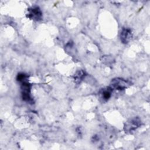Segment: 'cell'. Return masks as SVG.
I'll use <instances>...</instances> for the list:
<instances>
[{
	"instance_id": "cell-2",
	"label": "cell",
	"mask_w": 150,
	"mask_h": 150,
	"mask_svg": "<svg viewBox=\"0 0 150 150\" xmlns=\"http://www.w3.org/2000/svg\"><path fill=\"white\" fill-rule=\"evenodd\" d=\"M141 125V121L138 117H135L126 122L124 125V130L127 133H132Z\"/></svg>"
},
{
	"instance_id": "cell-7",
	"label": "cell",
	"mask_w": 150,
	"mask_h": 150,
	"mask_svg": "<svg viewBox=\"0 0 150 150\" xmlns=\"http://www.w3.org/2000/svg\"><path fill=\"white\" fill-rule=\"evenodd\" d=\"M86 76V73L82 70H78L73 76V79L76 84H79L83 80Z\"/></svg>"
},
{
	"instance_id": "cell-3",
	"label": "cell",
	"mask_w": 150,
	"mask_h": 150,
	"mask_svg": "<svg viewBox=\"0 0 150 150\" xmlns=\"http://www.w3.org/2000/svg\"><path fill=\"white\" fill-rule=\"evenodd\" d=\"M26 16L30 19L39 21L42 19V12L39 6H33L28 9Z\"/></svg>"
},
{
	"instance_id": "cell-4",
	"label": "cell",
	"mask_w": 150,
	"mask_h": 150,
	"mask_svg": "<svg viewBox=\"0 0 150 150\" xmlns=\"http://www.w3.org/2000/svg\"><path fill=\"white\" fill-rule=\"evenodd\" d=\"M128 83L127 80H125L121 78H115L112 80L110 84V87L113 90H122L128 87Z\"/></svg>"
},
{
	"instance_id": "cell-6",
	"label": "cell",
	"mask_w": 150,
	"mask_h": 150,
	"mask_svg": "<svg viewBox=\"0 0 150 150\" xmlns=\"http://www.w3.org/2000/svg\"><path fill=\"white\" fill-rule=\"evenodd\" d=\"M112 92V89L110 87H107L105 88H103L100 91V96L101 98L103 101H107L111 96V94Z\"/></svg>"
},
{
	"instance_id": "cell-1",
	"label": "cell",
	"mask_w": 150,
	"mask_h": 150,
	"mask_svg": "<svg viewBox=\"0 0 150 150\" xmlns=\"http://www.w3.org/2000/svg\"><path fill=\"white\" fill-rule=\"evenodd\" d=\"M21 83V89L22 97L25 101L30 102L32 101L30 96V84L28 82V79L23 80Z\"/></svg>"
},
{
	"instance_id": "cell-5",
	"label": "cell",
	"mask_w": 150,
	"mask_h": 150,
	"mask_svg": "<svg viewBox=\"0 0 150 150\" xmlns=\"http://www.w3.org/2000/svg\"><path fill=\"white\" fill-rule=\"evenodd\" d=\"M120 36V39L121 42L124 44H127L132 39V31L129 28H124L121 30Z\"/></svg>"
}]
</instances>
